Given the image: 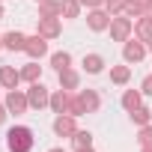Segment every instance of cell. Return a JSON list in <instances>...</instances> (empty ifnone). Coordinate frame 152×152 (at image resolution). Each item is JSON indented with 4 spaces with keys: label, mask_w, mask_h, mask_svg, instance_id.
<instances>
[{
    "label": "cell",
    "mask_w": 152,
    "mask_h": 152,
    "mask_svg": "<svg viewBox=\"0 0 152 152\" xmlns=\"http://www.w3.org/2000/svg\"><path fill=\"white\" fill-rule=\"evenodd\" d=\"M78 99H81V104H84V113H93V110H99V96H96L93 90H84Z\"/></svg>",
    "instance_id": "obj_13"
},
{
    "label": "cell",
    "mask_w": 152,
    "mask_h": 152,
    "mask_svg": "<svg viewBox=\"0 0 152 152\" xmlns=\"http://www.w3.org/2000/svg\"><path fill=\"white\" fill-rule=\"evenodd\" d=\"M6 140H9V149H12V152H30V149H33V131H30L27 125L9 128Z\"/></svg>",
    "instance_id": "obj_1"
},
{
    "label": "cell",
    "mask_w": 152,
    "mask_h": 152,
    "mask_svg": "<svg viewBox=\"0 0 152 152\" xmlns=\"http://www.w3.org/2000/svg\"><path fill=\"white\" fill-rule=\"evenodd\" d=\"M81 3H87V6H102L104 0H81Z\"/></svg>",
    "instance_id": "obj_29"
},
{
    "label": "cell",
    "mask_w": 152,
    "mask_h": 152,
    "mask_svg": "<svg viewBox=\"0 0 152 152\" xmlns=\"http://www.w3.org/2000/svg\"><path fill=\"white\" fill-rule=\"evenodd\" d=\"M27 107H30V102H27V96H24V93L12 90V93L6 96V110H9V113H24Z\"/></svg>",
    "instance_id": "obj_4"
},
{
    "label": "cell",
    "mask_w": 152,
    "mask_h": 152,
    "mask_svg": "<svg viewBox=\"0 0 152 152\" xmlns=\"http://www.w3.org/2000/svg\"><path fill=\"white\" fill-rule=\"evenodd\" d=\"M137 36L146 39V42L152 39V15H143V18H140V24H137Z\"/></svg>",
    "instance_id": "obj_20"
},
{
    "label": "cell",
    "mask_w": 152,
    "mask_h": 152,
    "mask_svg": "<svg viewBox=\"0 0 152 152\" xmlns=\"http://www.w3.org/2000/svg\"><path fill=\"white\" fill-rule=\"evenodd\" d=\"M143 54H146V48H143L140 42H128V45L122 48V57H125V63H140V60H143Z\"/></svg>",
    "instance_id": "obj_10"
},
{
    "label": "cell",
    "mask_w": 152,
    "mask_h": 152,
    "mask_svg": "<svg viewBox=\"0 0 152 152\" xmlns=\"http://www.w3.org/2000/svg\"><path fill=\"white\" fill-rule=\"evenodd\" d=\"M125 15H146V0H125Z\"/></svg>",
    "instance_id": "obj_18"
},
{
    "label": "cell",
    "mask_w": 152,
    "mask_h": 152,
    "mask_svg": "<svg viewBox=\"0 0 152 152\" xmlns=\"http://www.w3.org/2000/svg\"><path fill=\"white\" fill-rule=\"evenodd\" d=\"M104 6H107V12L113 15V12H122V9H125V0H104Z\"/></svg>",
    "instance_id": "obj_26"
},
{
    "label": "cell",
    "mask_w": 152,
    "mask_h": 152,
    "mask_svg": "<svg viewBox=\"0 0 152 152\" xmlns=\"http://www.w3.org/2000/svg\"><path fill=\"white\" fill-rule=\"evenodd\" d=\"M21 81V72H15L12 66H0V87H6V90H15Z\"/></svg>",
    "instance_id": "obj_5"
},
{
    "label": "cell",
    "mask_w": 152,
    "mask_h": 152,
    "mask_svg": "<svg viewBox=\"0 0 152 152\" xmlns=\"http://www.w3.org/2000/svg\"><path fill=\"white\" fill-rule=\"evenodd\" d=\"M128 33H131V21L128 18H110V36H113V42H125Z\"/></svg>",
    "instance_id": "obj_3"
},
{
    "label": "cell",
    "mask_w": 152,
    "mask_h": 152,
    "mask_svg": "<svg viewBox=\"0 0 152 152\" xmlns=\"http://www.w3.org/2000/svg\"><path fill=\"white\" fill-rule=\"evenodd\" d=\"M27 102H30V107H45V104H51V99H48V90L36 81L30 90H27Z\"/></svg>",
    "instance_id": "obj_2"
},
{
    "label": "cell",
    "mask_w": 152,
    "mask_h": 152,
    "mask_svg": "<svg viewBox=\"0 0 152 152\" xmlns=\"http://www.w3.org/2000/svg\"><path fill=\"white\" fill-rule=\"evenodd\" d=\"M78 152H93V146H84V149H78Z\"/></svg>",
    "instance_id": "obj_32"
},
{
    "label": "cell",
    "mask_w": 152,
    "mask_h": 152,
    "mask_svg": "<svg viewBox=\"0 0 152 152\" xmlns=\"http://www.w3.org/2000/svg\"><path fill=\"white\" fill-rule=\"evenodd\" d=\"M39 12H42V18H57L63 12V0H42Z\"/></svg>",
    "instance_id": "obj_12"
},
{
    "label": "cell",
    "mask_w": 152,
    "mask_h": 152,
    "mask_svg": "<svg viewBox=\"0 0 152 152\" xmlns=\"http://www.w3.org/2000/svg\"><path fill=\"white\" fill-rule=\"evenodd\" d=\"M143 93L152 96V75H149V78H143Z\"/></svg>",
    "instance_id": "obj_28"
},
{
    "label": "cell",
    "mask_w": 152,
    "mask_h": 152,
    "mask_svg": "<svg viewBox=\"0 0 152 152\" xmlns=\"http://www.w3.org/2000/svg\"><path fill=\"white\" fill-rule=\"evenodd\" d=\"M69 63H72V54H66V51H57V54L51 57V66H54L57 72H63V69H69Z\"/></svg>",
    "instance_id": "obj_19"
},
{
    "label": "cell",
    "mask_w": 152,
    "mask_h": 152,
    "mask_svg": "<svg viewBox=\"0 0 152 152\" xmlns=\"http://www.w3.org/2000/svg\"><path fill=\"white\" fill-rule=\"evenodd\" d=\"M149 51H152V39H149Z\"/></svg>",
    "instance_id": "obj_35"
},
{
    "label": "cell",
    "mask_w": 152,
    "mask_h": 152,
    "mask_svg": "<svg viewBox=\"0 0 152 152\" xmlns=\"http://www.w3.org/2000/svg\"><path fill=\"white\" fill-rule=\"evenodd\" d=\"M128 78H131V69H128V66L110 69V81H113V84H128Z\"/></svg>",
    "instance_id": "obj_17"
},
{
    "label": "cell",
    "mask_w": 152,
    "mask_h": 152,
    "mask_svg": "<svg viewBox=\"0 0 152 152\" xmlns=\"http://www.w3.org/2000/svg\"><path fill=\"white\" fill-rule=\"evenodd\" d=\"M87 24H90L93 30H104V27H110V12H102V9H93V12L87 15Z\"/></svg>",
    "instance_id": "obj_7"
},
{
    "label": "cell",
    "mask_w": 152,
    "mask_h": 152,
    "mask_svg": "<svg viewBox=\"0 0 152 152\" xmlns=\"http://www.w3.org/2000/svg\"><path fill=\"white\" fill-rule=\"evenodd\" d=\"M51 152H63V149H51Z\"/></svg>",
    "instance_id": "obj_36"
},
{
    "label": "cell",
    "mask_w": 152,
    "mask_h": 152,
    "mask_svg": "<svg viewBox=\"0 0 152 152\" xmlns=\"http://www.w3.org/2000/svg\"><path fill=\"white\" fill-rule=\"evenodd\" d=\"M131 119H134L137 125H146V122L152 119V110H146V107H134V110H131Z\"/></svg>",
    "instance_id": "obj_23"
},
{
    "label": "cell",
    "mask_w": 152,
    "mask_h": 152,
    "mask_svg": "<svg viewBox=\"0 0 152 152\" xmlns=\"http://www.w3.org/2000/svg\"><path fill=\"white\" fill-rule=\"evenodd\" d=\"M122 107H125V110H134V107H140V93L128 90V93L122 96Z\"/></svg>",
    "instance_id": "obj_21"
},
{
    "label": "cell",
    "mask_w": 152,
    "mask_h": 152,
    "mask_svg": "<svg viewBox=\"0 0 152 152\" xmlns=\"http://www.w3.org/2000/svg\"><path fill=\"white\" fill-rule=\"evenodd\" d=\"M84 69H87L90 75H99V72L104 69V60H102L99 54H87V57H84Z\"/></svg>",
    "instance_id": "obj_15"
},
{
    "label": "cell",
    "mask_w": 152,
    "mask_h": 152,
    "mask_svg": "<svg viewBox=\"0 0 152 152\" xmlns=\"http://www.w3.org/2000/svg\"><path fill=\"white\" fill-rule=\"evenodd\" d=\"M143 152H152V146H143Z\"/></svg>",
    "instance_id": "obj_33"
},
{
    "label": "cell",
    "mask_w": 152,
    "mask_h": 152,
    "mask_svg": "<svg viewBox=\"0 0 152 152\" xmlns=\"http://www.w3.org/2000/svg\"><path fill=\"white\" fill-rule=\"evenodd\" d=\"M54 131L60 134V137H69V134H75V116H57L54 119Z\"/></svg>",
    "instance_id": "obj_11"
},
{
    "label": "cell",
    "mask_w": 152,
    "mask_h": 152,
    "mask_svg": "<svg viewBox=\"0 0 152 152\" xmlns=\"http://www.w3.org/2000/svg\"><path fill=\"white\" fill-rule=\"evenodd\" d=\"M78 3H81V0H63V12H66V18H78Z\"/></svg>",
    "instance_id": "obj_25"
},
{
    "label": "cell",
    "mask_w": 152,
    "mask_h": 152,
    "mask_svg": "<svg viewBox=\"0 0 152 152\" xmlns=\"http://www.w3.org/2000/svg\"><path fill=\"white\" fill-rule=\"evenodd\" d=\"M0 45H3V36H0Z\"/></svg>",
    "instance_id": "obj_37"
},
{
    "label": "cell",
    "mask_w": 152,
    "mask_h": 152,
    "mask_svg": "<svg viewBox=\"0 0 152 152\" xmlns=\"http://www.w3.org/2000/svg\"><path fill=\"white\" fill-rule=\"evenodd\" d=\"M39 72H42V69H39L36 63H30V66H24L21 78H24V81H30V84H36V81H39Z\"/></svg>",
    "instance_id": "obj_24"
},
{
    "label": "cell",
    "mask_w": 152,
    "mask_h": 152,
    "mask_svg": "<svg viewBox=\"0 0 152 152\" xmlns=\"http://www.w3.org/2000/svg\"><path fill=\"white\" fill-rule=\"evenodd\" d=\"M0 18H3V6H0Z\"/></svg>",
    "instance_id": "obj_34"
},
{
    "label": "cell",
    "mask_w": 152,
    "mask_h": 152,
    "mask_svg": "<svg viewBox=\"0 0 152 152\" xmlns=\"http://www.w3.org/2000/svg\"><path fill=\"white\" fill-rule=\"evenodd\" d=\"M39 3H42V0H39Z\"/></svg>",
    "instance_id": "obj_38"
},
{
    "label": "cell",
    "mask_w": 152,
    "mask_h": 152,
    "mask_svg": "<svg viewBox=\"0 0 152 152\" xmlns=\"http://www.w3.org/2000/svg\"><path fill=\"white\" fill-rule=\"evenodd\" d=\"M33 60H39V57H45L48 54V42H45V36H33V39H27V48H24Z\"/></svg>",
    "instance_id": "obj_6"
},
{
    "label": "cell",
    "mask_w": 152,
    "mask_h": 152,
    "mask_svg": "<svg viewBox=\"0 0 152 152\" xmlns=\"http://www.w3.org/2000/svg\"><path fill=\"white\" fill-rule=\"evenodd\" d=\"M3 45H6L9 51H24V48H27V36L18 33V30H12V33L3 36Z\"/></svg>",
    "instance_id": "obj_9"
},
{
    "label": "cell",
    "mask_w": 152,
    "mask_h": 152,
    "mask_svg": "<svg viewBox=\"0 0 152 152\" xmlns=\"http://www.w3.org/2000/svg\"><path fill=\"white\" fill-rule=\"evenodd\" d=\"M72 140H75V146H78V149L93 146V134H90V131H75V134H72Z\"/></svg>",
    "instance_id": "obj_22"
},
{
    "label": "cell",
    "mask_w": 152,
    "mask_h": 152,
    "mask_svg": "<svg viewBox=\"0 0 152 152\" xmlns=\"http://www.w3.org/2000/svg\"><path fill=\"white\" fill-rule=\"evenodd\" d=\"M51 107H54V113H63V110H69V96L60 90V93H54L51 96Z\"/></svg>",
    "instance_id": "obj_16"
},
{
    "label": "cell",
    "mask_w": 152,
    "mask_h": 152,
    "mask_svg": "<svg viewBox=\"0 0 152 152\" xmlns=\"http://www.w3.org/2000/svg\"><path fill=\"white\" fill-rule=\"evenodd\" d=\"M39 36H45V39L60 36V21L57 18H39Z\"/></svg>",
    "instance_id": "obj_8"
},
{
    "label": "cell",
    "mask_w": 152,
    "mask_h": 152,
    "mask_svg": "<svg viewBox=\"0 0 152 152\" xmlns=\"http://www.w3.org/2000/svg\"><path fill=\"white\" fill-rule=\"evenodd\" d=\"M146 12H149V15H152V0H146Z\"/></svg>",
    "instance_id": "obj_31"
},
{
    "label": "cell",
    "mask_w": 152,
    "mask_h": 152,
    "mask_svg": "<svg viewBox=\"0 0 152 152\" xmlns=\"http://www.w3.org/2000/svg\"><path fill=\"white\" fill-rule=\"evenodd\" d=\"M6 119V107H0V122H3Z\"/></svg>",
    "instance_id": "obj_30"
},
{
    "label": "cell",
    "mask_w": 152,
    "mask_h": 152,
    "mask_svg": "<svg viewBox=\"0 0 152 152\" xmlns=\"http://www.w3.org/2000/svg\"><path fill=\"white\" fill-rule=\"evenodd\" d=\"M140 143H143V146H152V128H149V125L140 131Z\"/></svg>",
    "instance_id": "obj_27"
},
{
    "label": "cell",
    "mask_w": 152,
    "mask_h": 152,
    "mask_svg": "<svg viewBox=\"0 0 152 152\" xmlns=\"http://www.w3.org/2000/svg\"><path fill=\"white\" fill-rule=\"evenodd\" d=\"M78 81H81L78 72H72V69H63V72H60V87H63V90H75Z\"/></svg>",
    "instance_id": "obj_14"
}]
</instances>
